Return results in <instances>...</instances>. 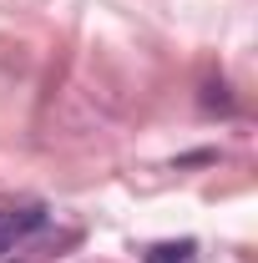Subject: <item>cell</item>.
Returning <instances> with one entry per match:
<instances>
[{
	"label": "cell",
	"instance_id": "cell-1",
	"mask_svg": "<svg viewBox=\"0 0 258 263\" xmlns=\"http://www.w3.org/2000/svg\"><path fill=\"white\" fill-rule=\"evenodd\" d=\"M31 228H41V208H0V253H10Z\"/></svg>",
	"mask_w": 258,
	"mask_h": 263
},
{
	"label": "cell",
	"instance_id": "cell-2",
	"mask_svg": "<svg viewBox=\"0 0 258 263\" xmlns=\"http://www.w3.org/2000/svg\"><path fill=\"white\" fill-rule=\"evenodd\" d=\"M188 258H193V243H177V248H172V243H162V248L147 253V263H188Z\"/></svg>",
	"mask_w": 258,
	"mask_h": 263
}]
</instances>
